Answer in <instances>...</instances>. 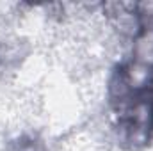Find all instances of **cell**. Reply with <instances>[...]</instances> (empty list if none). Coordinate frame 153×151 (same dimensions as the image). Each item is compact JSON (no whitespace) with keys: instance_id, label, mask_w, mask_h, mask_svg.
<instances>
[{"instance_id":"cell-1","label":"cell","mask_w":153,"mask_h":151,"mask_svg":"<svg viewBox=\"0 0 153 151\" xmlns=\"http://www.w3.org/2000/svg\"><path fill=\"white\" fill-rule=\"evenodd\" d=\"M109 100L121 144L146 148L153 141V64L123 62L109 82Z\"/></svg>"}]
</instances>
